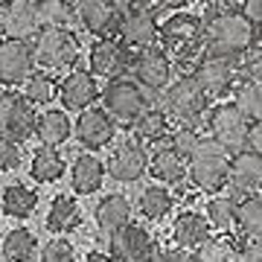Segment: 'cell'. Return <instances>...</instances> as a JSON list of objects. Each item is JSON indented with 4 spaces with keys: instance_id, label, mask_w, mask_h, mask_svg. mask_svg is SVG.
<instances>
[{
    "instance_id": "obj_24",
    "label": "cell",
    "mask_w": 262,
    "mask_h": 262,
    "mask_svg": "<svg viewBox=\"0 0 262 262\" xmlns=\"http://www.w3.org/2000/svg\"><path fill=\"white\" fill-rule=\"evenodd\" d=\"M131 215H134V210H131V201L122 192H111V195H105L99 204H96L94 210V219L96 225H99V230H102L105 236L117 233L120 227H125L131 222Z\"/></svg>"
},
{
    "instance_id": "obj_13",
    "label": "cell",
    "mask_w": 262,
    "mask_h": 262,
    "mask_svg": "<svg viewBox=\"0 0 262 262\" xmlns=\"http://www.w3.org/2000/svg\"><path fill=\"white\" fill-rule=\"evenodd\" d=\"M32 70H35V50H32V41L0 35V84H6V88L24 84V79H27Z\"/></svg>"
},
{
    "instance_id": "obj_36",
    "label": "cell",
    "mask_w": 262,
    "mask_h": 262,
    "mask_svg": "<svg viewBox=\"0 0 262 262\" xmlns=\"http://www.w3.org/2000/svg\"><path fill=\"white\" fill-rule=\"evenodd\" d=\"M35 248H38L35 236L29 233V230H24V227L9 230L6 239H3V256H6V262H29L35 256Z\"/></svg>"
},
{
    "instance_id": "obj_23",
    "label": "cell",
    "mask_w": 262,
    "mask_h": 262,
    "mask_svg": "<svg viewBox=\"0 0 262 262\" xmlns=\"http://www.w3.org/2000/svg\"><path fill=\"white\" fill-rule=\"evenodd\" d=\"M213 225L204 213H195V210H184V213L172 222V239L178 248H187V251H195L198 245L210 236Z\"/></svg>"
},
{
    "instance_id": "obj_5",
    "label": "cell",
    "mask_w": 262,
    "mask_h": 262,
    "mask_svg": "<svg viewBox=\"0 0 262 262\" xmlns=\"http://www.w3.org/2000/svg\"><path fill=\"white\" fill-rule=\"evenodd\" d=\"M32 50L41 70H70L82 56L79 35L67 27H41L32 38Z\"/></svg>"
},
{
    "instance_id": "obj_44",
    "label": "cell",
    "mask_w": 262,
    "mask_h": 262,
    "mask_svg": "<svg viewBox=\"0 0 262 262\" xmlns=\"http://www.w3.org/2000/svg\"><path fill=\"white\" fill-rule=\"evenodd\" d=\"M239 9H242L245 15H248V18L262 29V0H242V6H239Z\"/></svg>"
},
{
    "instance_id": "obj_3",
    "label": "cell",
    "mask_w": 262,
    "mask_h": 262,
    "mask_svg": "<svg viewBox=\"0 0 262 262\" xmlns=\"http://www.w3.org/2000/svg\"><path fill=\"white\" fill-rule=\"evenodd\" d=\"M160 6L155 0H134L128 9L120 12V24H117V38L122 44L137 53V50H149L160 44V20H158Z\"/></svg>"
},
{
    "instance_id": "obj_10",
    "label": "cell",
    "mask_w": 262,
    "mask_h": 262,
    "mask_svg": "<svg viewBox=\"0 0 262 262\" xmlns=\"http://www.w3.org/2000/svg\"><path fill=\"white\" fill-rule=\"evenodd\" d=\"M172 73H175V64H172V58L166 56V50L160 47V44L131 53L128 76L137 84H143L146 91H151V94H160L172 82Z\"/></svg>"
},
{
    "instance_id": "obj_26",
    "label": "cell",
    "mask_w": 262,
    "mask_h": 262,
    "mask_svg": "<svg viewBox=\"0 0 262 262\" xmlns=\"http://www.w3.org/2000/svg\"><path fill=\"white\" fill-rule=\"evenodd\" d=\"M131 128H134V137L140 143H163L169 137V131H172V120H169V114L163 108L151 105L149 111H143L131 122Z\"/></svg>"
},
{
    "instance_id": "obj_33",
    "label": "cell",
    "mask_w": 262,
    "mask_h": 262,
    "mask_svg": "<svg viewBox=\"0 0 262 262\" xmlns=\"http://www.w3.org/2000/svg\"><path fill=\"white\" fill-rule=\"evenodd\" d=\"M204 215L210 219V225L215 227V230H230V227H236V215H239V201H236L233 195H225V192H215L210 201H207V210Z\"/></svg>"
},
{
    "instance_id": "obj_16",
    "label": "cell",
    "mask_w": 262,
    "mask_h": 262,
    "mask_svg": "<svg viewBox=\"0 0 262 262\" xmlns=\"http://www.w3.org/2000/svg\"><path fill=\"white\" fill-rule=\"evenodd\" d=\"M41 29L35 0H0V35L32 41Z\"/></svg>"
},
{
    "instance_id": "obj_1",
    "label": "cell",
    "mask_w": 262,
    "mask_h": 262,
    "mask_svg": "<svg viewBox=\"0 0 262 262\" xmlns=\"http://www.w3.org/2000/svg\"><path fill=\"white\" fill-rule=\"evenodd\" d=\"M204 44L207 53L239 58L248 47L256 44V24L242 9L207 12L204 18Z\"/></svg>"
},
{
    "instance_id": "obj_45",
    "label": "cell",
    "mask_w": 262,
    "mask_h": 262,
    "mask_svg": "<svg viewBox=\"0 0 262 262\" xmlns=\"http://www.w3.org/2000/svg\"><path fill=\"white\" fill-rule=\"evenodd\" d=\"M248 149L262 155V120H253L251 128H248Z\"/></svg>"
},
{
    "instance_id": "obj_31",
    "label": "cell",
    "mask_w": 262,
    "mask_h": 262,
    "mask_svg": "<svg viewBox=\"0 0 262 262\" xmlns=\"http://www.w3.org/2000/svg\"><path fill=\"white\" fill-rule=\"evenodd\" d=\"M38 207V192H32L24 184H12V187L3 189V198H0V210L9 219H29Z\"/></svg>"
},
{
    "instance_id": "obj_38",
    "label": "cell",
    "mask_w": 262,
    "mask_h": 262,
    "mask_svg": "<svg viewBox=\"0 0 262 262\" xmlns=\"http://www.w3.org/2000/svg\"><path fill=\"white\" fill-rule=\"evenodd\" d=\"M41 27H67L73 20V0H35Z\"/></svg>"
},
{
    "instance_id": "obj_48",
    "label": "cell",
    "mask_w": 262,
    "mask_h": 262,
    "mask_svg": "<svg viewBox=\"0 0 262 262\" xmlns=\"http://www.w3.org/2000/svg\"><path fill=\"white\" fill-rule=\"evenodd\" d=\"M82 262H114L111 256H105V253H96V251H91L88 256H84Z\"/></svg>"
},
{
    "instance_id": "obj_46",
    "label": "cell",
    "mask_w": 262,
    "mask_h": 262,
    "mask_svg": "<svg viewBox=\"0 0 262 262\" xmlns=\"http://www.w3.org/2000/svg\"><path fill=\"white\" fill-rule=\"evenodd\" d=\"M207 6V12H222V9H239L242 0H201Z\"/></svg>"
},
{
    "instance_id": "obj_4",
    "label": "cell",
    "mask_w": 262,
    "mask_h": 262,
    "mask_svg": "<svg viewBox=\"0 0 262 262\" xmlns=\"http://www.w3.org/2000/svg\"><path fill=\"white\" fill-rule=\"evenodd\" d=\"M160 108L169 114L172 122H189V125H204V114L210 108L207 94L198 88L192 76H178L160 91Z\"/></svg>"
},
{
    "instance_id": "obj_30",
    "label": "cell",
    "mask_w": 262,
    "mask_h": 262,
    "mask_svg": "<svg viewBox=\"0 0 262 262\" xmlns=\"http://www.w3.org/2000/svg\"><path fill=\"white\" fill-rule=\"evenodd\" d=\"M236 230L242 233V239H262V189L259 192H248L239 201Z\"/></svg>"
},
{
    "instance_id": "obj_29",
    "label": "cell",
    "mask_w": 262,
    "mask_h": 262,
    "mask_svg": "<svg viewBox=\"0 0 262 262\" xmlns=\"http://www.w3.org/2000/svg\"><path fill=\"white\" fill-rule=\"evenodd\" d=\"M242 242H233V236H207L204 242L192 251L195 262H239Z\"/></svg>"
},
{
    "instance_id": "obj_2",
    "label": "cell",
    "mask_w": 262,
    "mask_h": 262,
    "mask_svg": "<svg viewBox=\"0 0 262 262\" xmlns=\"http://www.w3.org/2000/svg\"><path fill=\"white\" fill-rule=\"evenodd\" d=\"M160 47L166 50L172 64L192 67L195 58L207 50L204 44V18L187 9H175L169 18L160 20Z\"/></svg>"
},
{
    "instance_id": "obj_6",
    "label": "cell",
    "mask_w": 262,
    "mask_h": 262,
    "mask_svg": "<svg viewBox=\"0 0 262 262\" xmlns=\"http://www.w3.org/2000/svg\"><path fill=\"white\" fill-rule=\"evenodd\" d=\"M99 96H102V108L122 125H131L143 111H149L155 105V94L146 91L143 84H137L134 79H125V76L108 79Z\"/></svg>"
},
{
    "instance_id": "obj_21",
    "label": "cell",
    "mask_w": 262,
    "mask_h": 262,
    "mask_svg": "<svg viewBox=\"0 0 262 262\" xmlns=\"http://www.w3.org/2000/svg\"><path fill=\"white\" fill-rule=\"evenodd\" d=\"M187 166H189V160L175 146H169V143L158 146L155 155H149V172L160 184H181L187 178Z\"/></svg>"
},
{
    "instance_id": "obj_17",
    "label": "cell",
    "mask_w": 262,
    "mask_h": 262,
    "mask_svg": "<svg viewBox=\"0 0 262 262\" xmlns=\"http://www.w3.org/2000/svg\"><path fill=\"white\" fill-rule=\"evenodd\" d=\"M73 20L94 38L117 35L120 9L111 0H73Z\"/></svg>"
},
{
    "instance_id": "obj_39",
    "label": "cell",
    "mask_w": 262,
    "mask_h": 262,
    "mask_svg": "<svg viewBox=\"0 0 262 262\" xmlns=\"http://www.w3.org/2000/svg\"><path fill=\"white\" fill-rule=\"evenodd\" d=\"M236 76H239V82L262 79V44L259 41H256L253 47H248L242 56L236 58Z\"/></svg>"
},
{
    "instance_id": "obj_8",
    "label": "cell",
    "mask_w": 262,
    "mask_h": 262,
    "mask_svg": "<svg viewBox=\"0 0 262 262\" xmlns=\"http://www.w3.org/2000/svg\"><path fill=\"white\" fill-rule=\"evenodd\" d=\"M248 128L251 120L239 111L236 102H215L204 114V131L213 143H219L227 155L248 146Z\"/></svg>"
},
{
    "instance_id": "obj_14",
    "label": "cell",
    "mask_w": 262,
    "mask_h": 262,
    "mask_svg": "<svg viewBox=\"0 0 262 262\" xmlns=\"http://www.w3.org/2000/svg\"><path fill=\"white\" fill-rule=\"evenodd\" d=\"M105 169L111 172L114 181L120 184H134L149 172V151L137 137L134 140H122L117 149L111 151V158L105 163Z\"/></svg>"
},
{
    "instance_id": "obj_9",
    "label": "cell",
    "mask_w": 262,
    "mask_h": 262,
    "mask_svg": "<svg viewBox=\"0 0 262 262\" xmlns=\"http://www.w3.org/2000/svg\"><path fill=\"white\" fill-rule=\"evenodd\" d=\"M189 76L198 82V88L207 94L210 102L230 96L236 82H239V76H236V58L207 53V50L195 58V64L189 67Z\"/></svg>"
},
{
    "instance_id": "obj_25",
    "label": "cell",
    "mask_w": 262,
    "mask_h": 262,
    "mask_svg": "<svg viewBox=\"0 0 262 262\" xmlns=\"http://www.w3.org/2000/svg\"><path fill=\"white\" fill-rule=\"evenodd\" d=\"M82 225V207L70 192H61V195L53 198V204L47 210V230L50 233H70L76 227Z\"/></svg>"
},
{
    "instance_id": "obj_42",
    "label": "cell",
    "mask_w": 262,
    "mask_h": 262,
    "mask_svg": "<svg viewBox=\"0 0 262 262\" xmlns=\"http://www.w3.org/2000/svg\"><path fill=\"white\" fill-rule=\"evenodd\" d=\"M151 262H195V259H192V253H189L187 248H178V245H175V248H160L158 256Z\"/></svg>"
},
{
    "instance_id": "obj_19",
    "label": "cell",
    "mask_w": 262,
    "mask_h": 262,
    "mask_svg": "<svg viewBox=\"0 0 262 262\" xmlns=\"http://www.w3.org/2000/svg\"><path fill=\"white\" fill-rule=\"evenodd\" d=\"M94 99H99V84H96L94 73L73 70L58 82V102L67 111H84L94 105Z\"/></svg>"
},
{
    "instance_id": "obj_18",
    "label": "cell",
    "mask_w": 262,
    "mask_h": 262,
    "mask_svg": "<svg viewBox=\"0 0 262 262\" xmlns=\"http://www.w3.org/2000/svg\"><path fill=\"white\" fill-rule=\"evenodd\" d=\"M128 61L131 50L117 35L96 38V44L91 47V73L94 76H102V79L128 76Z\"/></svg>"
},
{
    "instance_id": "obj_43",
    "label": "cell",
    "mask_w": 262,
    "mask_h": 262,
    "mask_svg": "<svg viewBox=\"0 0 262 262\" xmlns=\"http://www.w3.org/2000/svg\"><path fill=\"white\" fill-rule=\"evenodd\" d=\"M239 262H262V239H245L239 248Z\"/></svg>"
},
{
    "instance_id": "obj_27",
    "label": "cell",
    "mask_w": 262,
    "mask_h": 262,
    "mask_svg": "<svg viewBox=\"0 0 262 262\" xmlns=\"http://www.w3.org/2000/svg\"><path fill=\"white\" fill-rule=\"evenodd\" d=\"M64 158H61V151L56 149V146H44L41 143V149H35V155H32V163H29V175H32V181H38V184H53V181H58L61 175H64Z\"/></svg>"
},
{
    "instance_id": "obj_7",
    "label": "cell",
    "mask_w": 262,
    "mask_h": 262,
    "mask_svg": "<svg viewBox=\"0 0 262 262\" xmlns=\"http://www.w3.org/2000/svg\"><path fill=\"white\" fill-rule=\"evenodd\" d=\"M187 175H189V184L201 189V192H222L227 187V178H230V155L219 143L207 137L189 155Z\"/></svg>"
},
{
    "instance_id": "obj_32",
    "label": "cell",
    "mask_w": 262,
    "mask_h": 262,
    "mask_svg": "<svg viewBox=\"0 0 262 262\" xmlns=\"http://www.w3.org/2000/svg\"><path fill=\"white\" fill-rule=\"evenodd\" d=\"M140 213L149 219V222H160V219H166L172 213V207H175V195L166 189V184H151L140 192Z\"/></svg>"
},
{
    "instance_id": "obj_20",
    "label": "cell",
    "mask_w": 262,
    "mask_h": 262,
    "mask_svg": "<svg viewBox=\"0 0 262 262\" xmlns=\"http://www.w3.org/2000/svg\"><path fill=\"white\" fill-rule=\"evenodd\" d=\"M227 184L236 192H259L262 189V155L253 149H239L230 155V178Z\"/></svg>"
},
{
    "instance_id": "obj_11",
    "label": "cell",
    "mask_w": 262,
    "mask_h": 262,
    "mask_svg": "<svg viewBox=\"0 0 262 262\" xmlns=\"http://www.w3.org/2000/svg\"><path fill=\"white\" fill-rule=\"evenodd\" d=\"M158 251H160L158 239L143 225H134V222L120 227L108 239V256L114 262H151L158 256Z\"/></svg>"
},
{
    "instance_id": "obj_41",
    "label": "cell",
    "mask_w": 262,
    "mask_h": 262,
    "mask_svg": "<svg viewBox=\"0 0 262 262\" xmlns=\"http://www.w3.org/2000/svg\"><path fill=\"white\" fill-rule=\"evenodd\" d=\"M20 166V143L0 137V172H12Z\"/></svg>"
},
{
    "instance_id": "obj_28",
    "label": "cell",
    "mask_w": 262,
    "mask_h": 262,
    "mask_svg": "<svg viewBox=\"0 0 262 262\" xmlns=\"http://www.w3.org/2000/svg\"><path fill=\"white\" fill-rule=\"evenodd\" d=\"M70 117L64 111H44L35 120V137L44 146H61L70 140Z\"/></svg>"
},
{
    "instance_id": "obj_15",
    "label": "cell",
    "mask_w": 262,
    "mask_h": 262,
    "mask_svg": "<svg viewBox=\"0 0 262 262\" xmlns=\"http://www.w3.org/2000/svg\"><path fill=\"white\" fill-rule=\"evenodd\" d=\"M73 134L84 149H91V151L105 149V146H111L114 137H117V120H114L105 108H84V111H79Z\"/></svg>"
},
{
    "instance_id": "obj_12",
    "label": "cell",
    "mask_w": 262,
    "mask_h": 262,
    "mask_svg": "<svg viewBox=\"0 0 262 262\" xmlns=\"http://www.w3.org/2000/svg\"><path fill=\"white\" fill-rule=\"evenodd\" d=\"M35 105L24 94H18V91L0 94V137H9L18 143L29 140L35 134Z\"/></svg>"
},
{
    "instance_id": "obj_40",
    "label": "cell",
    "mask_w": 262,
    "mask_h": 262,
    "mask_svg": "<svg viewBox=\"0 0 262 262\" xmlns=\"http://www.w3.org/2000/svg\"><path fill=\"white\" fill-rule=\"evenodd\" d=\"M41 262H76V248L67 239H50L41 251Z\"/></svg>"
},
{
    "instance_id": "obj_34",
    "label": "cell",
    "mask_w": 262,
    "mask_h": 262,
    "mask_svg": "<svg viewBox=\"0 0 262 262\" xmlns=\"http://www.w3.org/2000/svg\"><path fill=\"white\" fill-rule=\"evenodd\" d=\"M24 96L32 105H50L58 96V84L50 76V70H32L24 79Z\"/></svg>"
},
{
    "instance_id": "obj_22",
    "label": "cell",
    "mask_w": 262,
    "mask_h": 262,
    "mask_svg": "<svg viewBox=\"0 0 262 262\" xmlns=\"http://www.w3.org/2000/svg\"><path fill=\"white\" fill-rule=\"evenodd\" d=\"M105 172H108L105 163L96 158L94 151L79 155L73 160V169H70L73 192H79V195H94V192H99V187H102V181H105Z\"/></svg>"
},
{
    "instance_id": "obj_47",
    "label": "cell",
    "mask_w": 262,
    "mask_h": 262,
    "mask_svg": "<svg viewBox=\"0 0 262 262\" xmlns=\"http://www.w3.org/2000/svg\"><path fill=\"white\" fill-rule=\"evenodd\" d=\"M160 9H169V12H175V9H187V6H192L195 0H155Z\"/></svg>"
},
{
    "instance_id": "obj_37",
    "label": "cell",
    "mask_w": 262,
    "mask_h": 262,
    "mask_svg": "<svg viewBox=\"0 0 262 262\" xmlns=\"http://www.w3.org/2000/svg\"><path fill=\"white\" fill-rule=\"evenodd\" d=\"M204 140H207V131L201 128V125H189V122H178V128H172L169 131V137H166L169 146H175L187 160Z\"/></svg>"
},
{
    "instance_id": "obj_35",
    "label": "cell",
    "mask_w": 262,
    "mask_h": 262,
    "mask_svg": "<svg viewBox=\"0 0 262 262\" xmlns=\"http://www.w3.org/2000/svg\"><path fill=\"white\" fill-rule=\"evenodd\" d=\"M233 102L248 120H262V79H248V82H236L233 88Z\"/></svg>"
},
{
    "instance_id": "obj_49",
    "label": "cell",
    "mask_w": 262,
    "mask_h": 262,
    "mask_svg": "<svg viewBox=\"0 0 262 262\" xmlns=\"http://www.w3.org/2000/svg\"><path fill=\"white\" fill-rule=\"evenodd\" d=\"M111 3H114V6H117V9H128V6H131V3H134V0H111Z\"/></svg>"
}]
</instances>
